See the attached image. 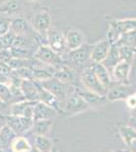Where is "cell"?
Wrapping results in <instances>:
<instances>
[{
  "label": "cell",
  "mask_w": 136,
  "mask_h": 152,
  "mask_svg": "<svg viewBox=\"0 0 136 152\" xmlns=\"http://www.w3.org/2000/svg\"><path fill=\"white\" fill-rule=\"evenodd\" d=\"M40 85L49 92H51L60 104L65 102V100L68 99V96L75 90V87L73 85L64 83L61 80H59L56 77L49 78L44 81H40Z\"/></svg>",
  "instance_id": "obj_1"
},
{
  "label": "cell",
  "mask_w": 136,
  "mask_h": 152,
  "mask_svg": "<svg viewBox=\"0 0 136 152\" xmlns=\"http://www.w3.org/2000/svg\"><path fill=\"white\" fill-rule=\"evenodd\" d=\"M136 29V18L114 19L110 23V29L108 33V40L111 45H114L124 34L130 33Z\"/></svg>",
  "instance_id": "obj_2"
},
{
  "label": "cell",
  "mask_w": 136,
  "mask_h": 152,
  "mask_svg": "<svg viewBox=\"0 0 136 152\" xmlns=\"http://www.w3.org/2000/svg\"><path fill=\"white\" fill-rule=\"evenodd\" d=\"M33 58L46 65H50L54 68H59L63 65V59L60 55L54 52L48 45H40L33 54Z\"/></svg>",
  "instance_id": "obj_3"
},
{
  "label": "cell",
  "mask_w": 136,
  "mask_h": 152,
  "mask_svg": "<svg viewBox=\"0 0 136 152\" xmlns=\"http://www.w3.org/2000/svg\"><path fill=\"white\" fill-rule=\"evenodd\" d=\"M80 80L86 90L99 95H102V96H106L107 89L103 86L102 83L100 82V80L98 79L91 66L85 67V69L81 70Z\"/></svg>",
  "instance_id": "obj_4"
},
{
  "label": "cell",
  "mask_w": 136,
  "mask_h": 152,
  "mask_svg": "<svg viewBox=\"0 0 136 152\" xmlns=\"http://www.w3.org/2000/svg\"><path fill=\"white\" fill-rule=\"evenodd\" d=\"M90 49L91 46H81L80 48L76 50L69 51L67 53V61L71 65H68L74 69H85L90 61Z\"/></svg>",
  "instance_id": "obj_5"
},
{
  "label": "cell",
  "mask_w": 136,
  "mask_h": 152,
  "mask_svg": "<svg viewBox=\"0 0 136 152\" xmlns=\"http://www.w3.org/2000/svg\"><path fill=\"white\" fill-rule=\"evenodd\" d=\"M64 111L70 115H78L81 113L87 111L90 109V105L83 99V97L77 92L74 91L68 96V99L64 102Z\"/></svg>",
  "instance_id": "obj_6"
},
{
  "label": "cell",
  "mask_w": 136,
  "mask_h": 152,
  "mask_svg": "<svg viewBox=\"0 0 136 152\" xmlns=\"http://www.w3.org/2000/svg\"><path fill=\"white\" fill-rule=\"evenodd\" d=\"M33 123L34 120L31 118L14 116V115H9V116L5 117V124L8 125L13 130L17 136H21V135L29 131L32 129Z\"/></svg>",
  "instance_id": "obj_7"
},
{
  "label": "cell",
  "mask_w": 136,
  "mask_h": 152,
  "mask_svg": "<svg viewBox=\"0 0 136 152\" xmlns=\"http://www.w3.org/2000/svg\"><path fill=\"white\" fill-rule=\"evenodd\" d=\"M47 45L58 55L62 57L63 54L66 53V41L65 37L60 31L56 28H50L46 35Z\"/></svg>",
  "instance_id": "obj_8"
},
{
  "label": "cell",
  "mask_w": 136,
  "mask_h": 152,
  "mask_svg": "<svg viewBox=\"0 0 136 152\" xmlns=\"http://www.w3.org/2000/svg\"><path fill=\"white\" fill-rule=\"evenodd\" d=\"M51 15L47 10H41L34 14L32 20V28L40 36L46 37L48 31L51 28Z\"/></svg>",
  "instance_id": "obj_9"
},
{
  "label": "cell",
  "mask_w": 136,
  "mask_h": 152,
  "mask_svg": "<svg viewBox=\"0 0 136 152\" xmlns=\"http://www.w3.org/2000/svg\"><path fill=\"white\" fill-rule=\"evenodd\" d=\"M111 46L112 45H111V43L109 42L108 39H103V40L99 41L93 46H91L90 55V62L102 63L106 59V57H107Z\"/></svg>",
  "instance_id": "obj_10"
},
{
  "label": "cell",
  "mask_w": 136,
  "mask_h": 152,
  "mask_svg": "<svg viewBox=\"0 0 136 152\" xmlns=\"http://www.w3.org/2000/svg\"><path fill=\"white\" fill-rule=\"evenodd\" d=\"M131 67H132V63H129L124 60H121L120 62L113 68L112 71H111L113 79L118 83L128 84V83H129Z\"/></svg>",
  "instance_id": "obj_11"
},
{
  "label": "cell",
  "mask_w": 136,
  "mask_h": 152,
  "mask_svg": "<svg viewBox=\"0 0 136 152\" xmlns=\"http://www.w3.org/2000/svg\"><path fill=\"white\" fill-rule=\"evenodd\" d=\"M37 102H31L28 99H21L11 104L10 114L14 116H23L33 119L34 114V105Z\"/></svg>",
  "instance_id": "obj_12"
},
{
  "label": "cell",
  "mask_w": 136,
  "mask_h": 152,
  "mask_svg": "<svg viewBox=\"0 0 136 152\" xmlns=\"http://www.w3.org/2000/svg\"><path fill=\"white\" fill-rule=\"evenodd\" d=\"M130 94H132V91L129 85L119 83L115 86L109 87L105 97L110 102H117V100L126 99Z\"/></svg>",
  "instance_id": "obj_13"
},
{
  "label": "cell",
  "mask_w": 136,
  "mask_h": 152,
  "mask_svg": "<svg viewBox=\"0 0 136 152\" xmlns=\"http://www.w3.org/2000/svg\"><path fill=\"white\" fill-rule=\"evenodd\" d=\"M56 72V68L52 67L50 65H46L43 63H39V65H35L32 67V73H33L34 81H44L49 78L54 77Z\"/></svg>",
  "instance_id": "obj_14"
},
{
  "label": "cell",
  "mask_w": 136,
  "mask_h": 152,
  "mask_svg": "<svg viewBox=\"0 0 136 152\" xmlns=\"http://www.w3.org/2000/svg\"><path fill=\"white\" fill-rule=\"evenodd\" d=\"M56 110L49 107L41 102H37L34 105V114L33 120L39 121V120H54L57 116Z\"/></svg>",
  "instance_id": "obj_15"
},
{
  "label": "cell",
  "mask_w": 136,
  "mask_h": 152,
  "mask_svg": "<svg viewBox=\"0 0 136 152\" xmlns=\"http://www.w3.org/2000/svg\"><path fill=\"white\" fill-rule=\"evenodd\" d=\"M54 77L58 78L59 80H61L64 83H67V84L72 85L74 82L77 80V71L74 68L70 67L68 65H61L59 68L56 69L55 75Z\"/></svg>",
  "instance_id": "obj_16"
},
{
  "label": "cell",
  "mask_w": 136,
  "mask_h": 152,
  "mask_svg": "<svg viewBox=\"0 0 136 152\" xmlns=\"http://www.w3.org/2000/svg\"><path fill=\"white\" fill-rule=\"evenodd\" d=\"M21 89L24 99L31 100V102H39V89L37 81L23 80L21 84Z\"/></svg>",
  "instance_id": "obj_17"
},
{
  "label": "cell",
  "mask_w": 136,
  "mask_h": 152,
  "mask_svg": "<svg viewBox=\"0 0 136 152\" xmlns=\"http://www.w3.org/2000/svg\"><path fill=\"white\" fill-rule=\"evenodd\" d=\"M66 41V48L68 51L76 50V49L80 48L81 46L85 44V38L83 35L81 34L78 29H70L67 31L65 36Z\"/></svg>",
  "instance_id": "obj_18"
},
{
  "label": "cell",
  "mask_w": 136,
  "mask_h": 152,
  "mask_svg": "<svg viewBox=\"0 0 136 152\" xmlns=\"http://www.w3.org/2000/svg\"><path fill=\"white\" fill-rule=\"evenodd\" d=\"M91 68H93V72H95L96 77H98V79L102 83V85L108 90L109 87L112 84V79H111V75L109 70L102 63H93Z\"/></svg>",
  "instance_id": "obj_19"
},
{
  "label": "cell",
  "mask_w": 136,
  "mask_h": 152,
  "mask_svg": "<svg viewBox=\"0 0 136 152\" xmlns=\"http://www.w3.org/2000/svg\"><path fill=\"white\" fill-rule=\"evenodd\" d=\"M38 89H39V102H43V104L49 105V107H53V109L56 110L57 112L60 111L61 104L59 102V100L57 99L51 92H49L48 90H46L45 88L42 87L39 82H38Z\"/></svg>",
  "instance_id": "obj_20"
},
{
  "label": "cell",
  "mask_w": 136,
  "mask_h": 152,
  "mask_svg": "<svg viewBox=\"0 0 136 152\" xmlns=\"http://www.w3.org/2000/svg\"><path fill=\"white\" fill-rule=\"evenodd\" d=\"M32 28V26L26 18L16 16L10 18V31L15 35H28Z\"/></svg>",
  "instance_id": "obj_21"
},
{
  "label": "cell",
  "mask_w": 136,
  "mask_h": 152,
  "mask_svg": "<svg viewBox=\"0 0 136 152\" xmlns=\"http://www.w3.org/2000/svg\"><path fill=\"white\" fill-rule=\"evenodd\" d=\"M21 10H23V7L18 0H7L2 5H0V15H16L21 13Z\"/></svg>",
  "instance_id": "obj_22"
},
{
  "label": "cell",
  "mask_w": 136,
  "mask_h": 152,
  "mask_svg": "<svg viewBox=\"0 0 136 152\" xmlns=\"http://www.w3.org/2000/svg\"><path fill=\"white\" fill-rule=\"evenodd\" d=\"M16 136L17 135L14 133L13 130L8 125L4 124L2 128L0 129V148L10 149L12 141L14 140Z\"/></svg>",
  "instance_id": "obj_23"
},
{
  "label": "cell",
  "mask_w": 136,
  "mask_h": 152,
  "mask_svg": "<svg viewBox=\"0 0 136 152\" xmlns=\"http://www.w3.org/2000/svg\"><path fill=\"white\" fill-rule=\"evenodd\" d=\"M52 125H53V120H39V121H34L31 130L33 131V133L35 135L48 136L51 132Z\"/></svg>",
  "instance_id": "obj_24"
},
{
  "label": "cell",
  "mask_w": 136,
  "mask_h": 152,
  "mask_svg": "<svg viewBox=\"0 0 136 152\" xmlns=\"http://www.w3.org/2000/svg\"><path fill=\"white\" fill-rule=\"evenodd\" d=\"M120 61H121V59H120L118 47L116 45H112L110 48V51H109V53L107 55V57H106L105 60L102 62V64L105 66V67L109 70V72L111 73V71H112L113 68L115 67Z\"/></svg>",
  "instance_id": "obj_25"
},
{
  "label": "cell",
  "mask_w": 136,
  "mask_h": 152,
  "mask_svg": "<svg viewBox=\"0 0 136 152\" xmlns=\"http://www.w3.org/2000/svg\"><path fill=\"white\" fill-rule=\"evenodd\" d=\"M10 149L12 152H31L32 145L29 141L24 136H16L14 140L12 141Z\"/></svg>",
  "instance_id": "obj_26"
},
{
  "label": "cell",
  "mask_w": 136,
  "mask_h": 152,
  "mask_svg": "<svg viewBox=\"0 0 136 152\" xmlns=\"http://www.w3.org/2000/svg\"><path fill=\"white\" fill-rule=\"evenodd\" d=\"M119 133L123 142L127 146H131L136 141V129L131 126H121Z\"/></svg>",
  "instance_id": "obj_27"
},
{
  "label": "cell",
  "mask_w": 136,
  "mask_h": 152,
  "mask_svg": "<svg viewBox=\"0 0 136 152\" xmlns=\"http://www.w3.org/2000/svg\"><path fill=\"white\" fill-rule=\"evenodd\" d=\"M35 148L40 150L41 152H50L54 147L53 142L51 139L48 138V136H39L35 135Z\"/></svg>",
  "instance_id": "obj_28"
},
{
  "label": "cell",
  "mask_w": 136,
  "mask_h": 152,
  "mask_svg": "<svg viewBox=\"0 0 136 152\" xmlns=\"http://www.w3.org/2000/svg\"><path fill=\"white\" fill-rule=\"evenodd\" d=\"M114 45L116 46H128L136 49V29L130 33L124 34L119 38V40L116 42Z\"/></svg>",
  "instance_id": "obj_29"
},
{
  "label": "cell",
  "mask_w": 136,
  "mask_h": 152,
  "mask_svg": "<svg viewBox=\"0 0 136 152\" xmlns=\"http://www.w3.org/2000/svg\"><path fill=\"white\" fill-rule=\"evenodd\" d=\"M35 63L29 58H12L8 62V65L11 70H16L19 68L29 67L32 68Z\"/></svg>",
  "instance_id": "obj_30"
},
{
  "label": "cell",
  "mask_w": 136,
  "mask_h": 152,
  "mask_svg": "<svg viewBox=\"0 0 136 152\" xmlns=\"http://www.w3.org/2000/svg\"><path fill=\"white\" fill-rule=\"evenodd\" d=\"M119 50V55L121 60L127 61L129 63H133L134 57L136 55V49L128 46H117Z\"/></svg>",
  "instance_id": "obj_31"
},
{
  "label": "cell",
  "mask_w": 136,
  "mask_h": 152,
  "mask_svg": "<svg viewBox=\"0 0 136 152\" xmlns=\"http://www.w3.org/2000/svg\"><path fill=\"white\" fill-rule=\"evenodd\" d=\"M34 44L32 43V41L26 37V35H16L15 39L13 42V46L12 47H18V48H26V49H31L33 47Z\"/></svg>",
  "instance_id": "obj_32"
},
{
  "label": "cell",
  "mask_w": 136,
  "mask_h": 152,
  "mask_svg": "<svg viewBox=\"0 0 136 152\" xmlns=\"http://www.w3.org/2000/svg\"><path fill=\"white\" fill-rule=\"evenodd\" d=\"M10 52L12 55V58H29L33 57L31 49L26 48H18V47H11Z\"/></svg>",
  "instance_id": "obj_33"
},
{
  "label": "cell",
  "mask_w": 136,
  "mask_h": 152,
  "mask_svg": "<svg viewBox=\"0 0 136 152\" xmlns=\"http://www.w3.org/2000/svg\"><path fill=\"white\" fill-rule=\"evenodd\" d=\"M12 99H13V95H12L8 85L0 83V99L2 100V102L8 104V102H11Z\"/></svg>",
  "instance_id": "obj_34"
},
{
  "label": "cell",
  "mask_w": 136,
  "mask_h": 152,
  "mask_svg": "<svg viewBox=\"0 0 136 152\" xmlns=\"http://www.w3.org/2000/svg\"><path fill=\"white\" fill-rule=\"evenodd\" d=\"M15 37H16V35L11 31H9L8 33L5 34V35L0 37V38H1V41H2V44H3L4 49L11 48L12 46H13V42H14Z\"/></svg>",
  "instance_id": "obj_35"
},
{
  "label": "cell",
  "mask_w": 136,
  "mask_h": 152,
  "mask_svg": "<svg viewBox=\"0 0 136 152\" xmlns=\"http://www.w3.org/2000/svg\"><path fill=\"white\" fill-rule=\"evenodd\" d=\"M10 18L8 16L0 15V37L5 35L10 31Z\"/></svg>",
  "instance_id": "obj_36"
},
{
  "label": "cell",
  "mask_w": 136,
  "mask_h": 152,
  "mask_svg": "<svg viewBox=\"0 0 136 152\" xmlns=\"http://www.w3.org/2000/svg\"><path fill=\"white\" fill-rule=\"evenodd\" d=\"M12 59V55L10 52V48L8 49H3L0 51V62L8 64V62Z\"/></svg>",
  "instance_id": "obj_37"
},
{
  "label": "cell",
  "mask_w": 136,
  "mask_h": 152,
  "mask_svg": "<svg viewBox=\"0 0 136 152\" xmlns=\"http://www.w3.org/2000/svg\"><path fill=\"white\" fill-rule=\"evenodd\" d=\"M126 104H127L128 107H130L131 110L136 107V92L135 94H130L129 96L126 99Z\"/></svg>",
  "instance_id": "obj_38"
},
{
  "label": "cell",
  "mask_w": 136,
  "mask_h": 152,
  "mask_svg": "<svg viewBox=\"0 0 136 152\" xmlns=\"http://www.w3.org/2000/svg\"><path fill=\"white\" fill-rule=\"evenodd\" d=\"M12 70L5 63L0 62V76L1 75H11Z\"/></svg>",
  "instance_id": "obj_39"
},
{
  "label": "cell",
  "mask_w": 136,
  "mask_h": 152,
  "mask_svg": "<svg viewBox=\"0 0 136 152\" xmlns=\"http://www.w3.org/2000/svg\"><path fill=\"white\" fill-rule=\"evenodd\" d=\"M4 124H5V118H0V129L2 128Z\"/></svg>",
  "instance_id": "obj_40"
},
{
  "label": "cell",
  "mask_w": 136,
  "mask_h": 152,
  "mask_svg": "<svg viewBox=\"0 0 136 152\" xmlns=\"http://www.w3.org/2000/svg\"><path fill=\"white\" fill-rule=\"evenodd\" d=\"M0 152H12L11 149H5V148H0Z\"/></svg>",
  "instance_id": "obj_41"
},
{
  "label": "cell",
  "mask_w": 136,
  "mask_h": 152,
  "mask_svg": "<svg viewBox=\"0 0 136 152\" xmlns=\"http://www.w3.org/2000/svg\"><path fill=\"white\" fill-rule=\"evenodd\" d=\"M4 47H3V44H2V41H1V38H0V51L3 50Z\"/></svg>",
  "instance_id": "obj_42"
},
{
  "label": "cell",
  "mask_w": 136,
  "mask_h": 152,
  "mask_svg": "<svg viewBox=\"0 0 136 152\" xmlns=\"http://www.w3.org/2000/svg\"><path fill=\"white\" fill-rule=\"evenodd\" d=\"M50 152H59V150H58V149H57V147L54 146L53 148H52V150H51Z\"/></svg>",
  "instance_id": "obj_43"
},
{
  "label": "cell",
  "mask_w": 136,
  "mask_h": 152,
  "mask_svg": "<svg viewBox=\"0 0 136 152\" xmlns=\"http://www.w3.org/2000/svg\"><path fill=\"white\" fill-rule=\"evenodd\" d=\"M32 151H33V152H41L40 150H38V149H36V148H34V149H32Z\"/></svg>",
  "instance_id": "obj_44"
},
{
  "label": "cell",
  "mask_w": 136,
  "mask_h": 152,
  "mask_svg": "<svg viewBox=\"0 0 136 152\" xmlns=\"http://www.w3.org/2000/svg\"><path fill=\"white\" fill-rule=\"evenodd\" d=\"M3 104H3V102H2V100L0 99V107H2V105H3Z\"/></svg>",
  "instance_id": "obj_45"
},
{
  "label": "cell",
  "mask_w": 136,
  "mask_h": 152,
  "mask_svg": "<svg viewBox=\"0 0 136 152\" xmlns=\"http://www.w3.org/2000/svg\"><path fill=\"white\" fill-rule=\"evenodd\" d=\"M29 1H33V2H37V1H39V0H29Z\"/></svg>",
  "instance_id": "obj_46"
},
{
  "label": "cell",
  "mask_w": 136,
  "mask_h": 152,
  "mask_svg": "<svg viewBox=\"0 0 136 152\" xmlns=\"http://www.w3.org/2000/svg\"><path fill=\"white\" fill-rule=\"evenodd\" d=\"M123 152H132V151H130V150H125V151H123Z\"/></svg>",
  "instance_id": "obj_47"
},
{
  "label": "cell",
  "mask_w": 136,
  "mask_h": 152,
  "mask_svg": "<svg viewBox=\"0 0 136 152\" xmlns=\"http://www.w3.org/2000/svg\"><path fill=\"white\" fill-rule=\"evenodd\" d=\"M109 152H119V151H109Z\"/></svg>",
  "instance_id": "obj_48"
}]
</instances>
